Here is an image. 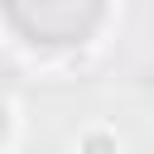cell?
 Segmentation results:
<instances>
[{"mask_svg":"<svg viewBox=\"0 0 154 154\" xmlns=\"http://www.w3.org/2000/svg\"><path fill=\"white\" fill-rule=\"evenodd\" d=\"M0 14L24 43L72 48L96 34L106 0H0Z\"/></svg>","mask_w":154,"mask_h":154,"instance_id":"cell-1","label":"cell"},{"mask_svg":"<svg viewBox=\"0 0 154 154\" xmlns=\"http://www.w3.org/2000/svg\"><path fill=\"white\" fill-rule=\"evenodd\" d=\"M87 154H111V140H101V135H91V140H87Z\"/></svg>","mask_w":154,"mask_h":154,"instance_id":"cell-2","label":"cell"},{"mask_svg":"<svg viewBox=\"0 0 154 154\" xmlns=\"http://www.w3.org/2000/svg\"><path fill=\"white\" fill-rule=\"evenodd\" d=\"M0 135H5V111H0Z\"/></svg>","mask_w":154,"mask_h":154,"instance_id":"cell-3","label":"cell"}]
</instances>
